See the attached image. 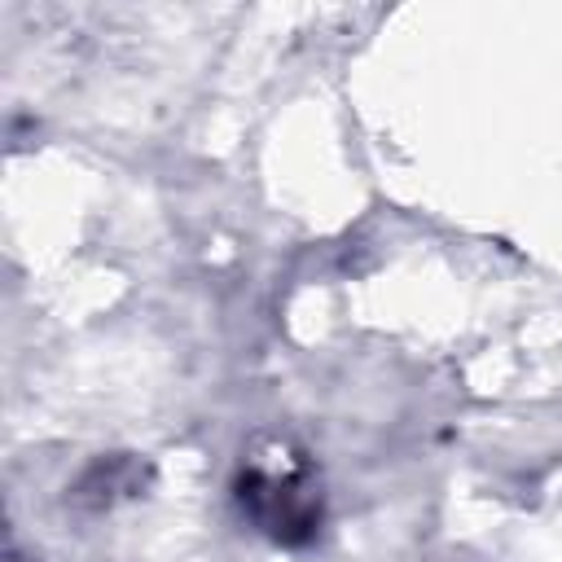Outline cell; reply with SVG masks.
Segmentation results:
<instances>
[{
	"label": "cell",
	"instance_id": "cell-1",
	"mask_svg": "<svg viewBox=\"0 0 562 562\" xmlns=\"http://www.w3.org/2000/svg\"><path fill=\"white\" fill-rule=\"evenodd\" d=\"M233 496L241 514L277 544H307L321 527V487L303 457L285 452V443H272L268 457H250L237 479Z\"/></svg>",
	"mask_w": 562,
	"mask_h": 562
},
{
	"label": "cell",
	"instance_id": "cell-2",
	"mask_svg": "<svg viewBox=\"0 0 562 562\" xmlns=\"http://www.w3.org/2000/svg\"><path fill=\"white\" fill-rule=\"evenodd\" d=\"M140 487H145V465L140 461H132V457H101L75 483V501L79 505H92V509H101V505L110 509L114 501L136 496Z\"/></svg>",
	"mask_w": 562,
	"mask_h": 562
}]
</instances>
